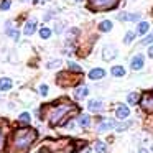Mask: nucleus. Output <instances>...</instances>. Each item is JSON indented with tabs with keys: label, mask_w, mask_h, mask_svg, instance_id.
Masks as SVG:
<instances>
[{
	"label": "nucleus",
	"mask_w": 153,
	"mask_h": 153,
	"mask_svg": "<svg viewBox=\"0 0 153 153\" xmlns=\"http://www.w3.org/2000/svg\"><path fill=\"white\" fill-rule=\"evenodd\" d=\"M38 132L35 128H18L12 138V148L15 153H27L31 143L36 140Z\"/></svg>",
	"instance_id": "1"
},
{
	"label": "nucleus",
	"mask_w": 153,
	"mask_h": 153,
	"mask_svg": "<svg viewBox=\"0 0 153 153\" xmlns=\"http://www.w3.org/2000/svg\"><path fill=\"white\" fill-rule=\"evenodd\" d=\"M73 152H74V145L69 138L48 140L40 150V153H73Z\"/></svg>",
	"instance_id": "2"
},
{
	"label": "nucleus",
	"mask_w": 153,
	"mask_h": 153,
	"mask_svg": "<svg viewBox=\"0 0 153 153\" xmlns=\"http://www.w3.org/2000/svg\"><path fill=\"white\" fill-rule=\"evenodd\" d=\"M76 110V107L73 104H59V105L51 107L48 120H50V125H58V123H63V119L68 115L69 112Z\"/></svg>",
	"instance_id": "3"
},
{
	"label": "nucleus",
	"mask_w": 153,
	"mask_h": 153,
	"mask_svg": "<svg viewBox=\"0 0 153 153\" xmlns=\"http://www.w3.org/2000/svg\"><path fill=\"white\" fill-rule=\"evenodd\" d=\"M120 0H89V10L92 12H105V10H112L119 5Z\"/></svg>",
	"instance_id": "4"
},
{
	"label": "nucleus",
	"mask_w": 153,
	"mask_h": 153,
	"mask_svg": "<svg viewBox=\"0 0 153 153\" xmlns=\"http://www.w3.org/2000/svg\"><path fill=\"white\" fill-rule=\"evenodd\" d=\"M115 56H117V48L115 46L105 45V46L102 48V59L104 61H112Z\"/></svg>",
	"instance_id": "5"
},
{
	"label": "nucleus",
	"mask_w": 153,
	"mask_h": 153,
	"mask_svg": "<svg viewBox=\"0 0 153 153\" xmlns=\"http://www.w3.org/2000/svg\"><path fill=\"white\" fill-rule=\"evenodd\" d=\"M143 64H145V58H143L142 54H137V56H133L132 61H130V68H132L133 71L143 69Z\"/></svg>",
	"instance_id": "6"
},
{
	"label": "nucleus",
	"mask_w": 153,
	"mask_h": 153,
	"mask_svg": "<svg viewBox=\"0 0 153 153\" xmlns=\"http://www.w3.org/2000/svg\"><path fill=\"white\" fill-rule=\"evenodd\" d=\"M115 115H117V119L125 120L127 117L130 115V109L127 105H123V104H119V105L115 107Z\"/></svg>",
	"instance_id": "7"
},
{
	"label": "nucleus",
	"mask_w": 153,
	"mask_h": 153,
	"mask_svg": "<svg viewBox=\"0 0 153 153\" xmlns=\"http://www.w3.org/2000/svg\"><path fill=\"white\" fill-rule=\"evenodd\" d=\"M87 77L92 79V81H99V79H102V77H105V71H104L102 68H94L92 71H89Z\"/></svg>",
	"instance_id": "8"
},
{
	"label": "nucleus",
	"mask_w": 153,
	"mask_h": 153,
	"mask_svg": "<svg viewBox=\"0 0 153 153\" xmlns=\"http://www.w3.org/2000/svg\"><path fill=\"white\" fill-rule=\"evenodd\" d=\"M117 18L119 20H122V22H138L140 18H142V15L140 13H119L117 15Z\"/></svg>",
	"instance_id": "9"
},
{
	"label": "nucleus",
	"mask_w": 153,
	"mask_h": 153,
	"mask_svg": "<svg viewBox=\"0 0 153 153\" xmlns=\"http://www.w3.org/2000/svg\"><path fill=\"white\" fill-rule=\"evenodd\" d=\"M115 127H117V123L114 120H104V122H100L97 125V132H107V130H112Z\"/></svg>",
	"instance_id": "10"
},
{
	"label": "nucleus",
	"mask_w": 153,
	"mask_h": 153,
	"mask_svg": "<svg viewBox=\"0 0 153 153\" xmlns=\"http://www.w3.org/2000/svg\"><path fill=\"white\" fill-rule=\"evenodd\" d=\"M35 30H36V20H28L27 22V25H25V28H23V33L27 35V36H30V35H33L35 33Z\"/></svg>",
	"instance_id": "11"
},
{
	"label": "nucleus",
	"mask_w": 153,
	"mask_h": 153,
	"mask_svg": "<svg viewBox=\"0 0 153 153\" xmlns=\"http://www.w3.org/2000/svg\"><path fill=\"white\" fill-rule=\"evenodd\" d=\"M142 105L145 109H153V92H146L142 99Z\"/></svg>",
	"instance_id": "12"
},
{
	"label": "nucleus",
	"mask_w": 153,
	"mask_h": 153,
	"mask_svg": "<svg viewBox=\"0 0 153 153\" xmlns=\"http://www.w3.org/2000/svg\"><path fill=\"white\" fill-rule=\"evenodd\" d=\"M87 109L91 110V112H100V109H102V102L100 100H89L87 102Z\"/></svg>",
	"instance_id": "13"
},
{
	"label": "nucleus",
	"mask_w": 153,
	"mask_h": 153,
	"mask_svg": "<svg viewBox=\"0 0 153 153\" xmlns=\"http://www.w3.org/2000/svg\"><path fill=\"white\" fill-rule=\"evenodd\" d=\"M5 33H7L8 36H12L13 40H18V38H20V33H18V30H13V28H12V22H7V27H5Z\"/></svg>",
	"instance_id": "14"
},
{
	"label": "nucleus",
	"mask_w": 153,
	"mask_h": 153,
	"mask_svg": "<svg viewBox=\"0 0 153 153\" xmlns=\"http://www.w3.org/2000/svg\"><path fill=\"white\" fill-rule=\"evenodd\" d=\"M12 79H8V77H2L0 79V92H5V91H10L12 89Z\"/></svg>",
	"instance_id": "15"
},
{
	"label": "nucleus",
	"mask_w": 153,
	"mask_h": 153,
	"mask_svg": "<svg viewBox=\"0 0 153 153\" xmlns=\"http://www.w3.org/2000/svg\"><path fill=\"white\" fill-rule=\"evenodd\" d=\"M87 94H89V87H86V86H81L74 91V97H76V99H84Z\"/></svg>",
	"instance_id": "16"
},
{
	"label": "nucleus",
	"mask_w": 153,
	"mask_h": 153,
	"mask_svg": "<svg viewBox=\"0 0 153 153\" xmlns=\"http://www.w3.org/2000/svg\"><path fill=\"white\" fill-rule=\"evenodd\" d=\"M148 28H150L148 22H140V23L137 25V33H138V35H145L146 31H148Z\"/></svg>",
	"instance_id": "17"
},
{
	"label": "nucleus",
	"mask_w": 153,
	"mask_h": 153,
	"mask_svg": "<svg viewBox=\"0 0 153 153\" xmlns=\"http://www.w3.org/2000/svg\"><path fill=\"white\" fill-rule=\"evenodd\" d=\"M110 73H112L114 77H122L123 74H125V68L123 66H114L112 69H110Z\"/></svg>",
	"instance_id": "18"
},
{
	"label": "nucleus",
	"mask_w": 153,
	"mask_h": 153,
	"mask_svg": "<svg viewBox=\"0 0 153 153\" xmlns=\"http://www.w3.org/2000/svg\"><path fill=\"white\" fill-rule=\"evenodd\" d=\"M99 30H100V31H104V33L110 31V30H112V22H110V20H104V22H100V23H99Z\"/></svg>",
	"instance_id": "19"
},
{
	"label": "nucleus",
	"mask_w": 153,
	"mask_h": 153,
	"mask_svg": "<svg viewBox=\"0 0 153 153\" xmlns=\"http://www.w3.org/2000/svg\"><path fill=\"white\" fill-rule=\"evenodd\" d=\"M77 122H79V125L82 127V128H87V127L91 125V117L89 115H79Z\"/></svg>",
	"instance_id": "20"
},
{
	"label": "nucleus",
	"mask_w": 153,
	"mask_h": 153,
	"mask_svg": "<svg viewBox=\"0 0 153 153\" xmlns=\"http://www.w3.org/2000/svg\"><path fill=\"white\" fill-rule=\"evenodd\" d=\"M138 100H140V94H137V92H130L128 96H127V102L132 104V105H133V104H137Z\"/></svg>",
	"instance_id": "21"
},
{
	"label": "nucleus",
	"mask_w": 153,
	"mask_h": 153,
	"mask_svg": "<svg viewBox=\"0 0 153 153\" xmlns=\"http://www.w3.org/2000/svg\"><path fill=\"white\" fill-rule=\"evenodd\" d=\"M96 152L97 153H107V146H105V143L104 142H96Z\"/></svg>",
	"instance_id": "22"
},
{
	"label": "nucleus",
	"mask_w": 153,
	"mask_h": 153,
	"mask_svg": "<svg viewBox=\"0 0 153 153\" xmlns=\"http://www.w3.org/2000/svg\"><path fill=\"white\" fill-rule=\"evenodd\" d=\"M68 66H69V69L74 71V73H82V68H81L79 64L73 63V61H69V63H68Z\"/></svg>",
	"instance_id": "23"
},
{
	"label": "nucleus",
	"mask_w": 153,
	"mask_h": 153,
	"mask_svg": "<svg viewBox=\"0 0 153 153\" xmlns=\"http://www.w3.org/2000/svg\"><path fill=\"white\" fill-rule=\"evenodd\" d=\"M133 38H135V33H133V31H127L125 38H123V43H125V45H130V43L133 41Z\"/></svg>",
	"instance_id": "24"
},
{
	"label": "nucleus",
	"mask_w": 153,
	"mask_h": 153,
	"mask_svg": "<svg viewBox=\"0 0 153 153\" xmlns=\"http://www.w3.org/2000/svg\"><path fill=\"white\" fill-rule=\"evenodd\" d=\"M40 36L43 38V40H48V38L51 36V30H50V28H41V30H40Z\"/></svg>",
	"instance_id": "25"
},
{
	"label": "nucleus",
	"mask_w": 153,
	"mask_h": 153,
	"mask_svg": "<svg viewBox=\"0 0 153 153\" xmlns=\"http://www.w3.org/2000/svg\"><path fill=\"white\" fill-rule=\"evenodd\" d=\"M59 66H61V59H53L46 64L48 69H54V68H59Z\"/></svg>",
	"instance_id": "26"
},
{
	"label": "nucleus",
	"mask_w": 153,
	"mask_h": 153,
	"mask_svg": "<svg viewBox=\"0 0 153 153\" xmlns=\"http://www.w3.org/2000/svg\"><path fill=\"white\" fill-rule=\"evenodd\" d=\"M18 120H20L22 123H30V114H28V112H23V114H20V117H18Z\"/></svg>",
	"instance_id": "27"
},
{
	"label": "nucleus",
	"mask_w": 153,
	"mask_h": 153,
	"mask_svg": "<svg viewBox=\"0 0 153 153\" xmlns=\"http://www.w3.org/2000/svg\"><path fill=\"white\" fill-rule=\"evenodd\" d=\"M10 5H12V0H2V4H0V10H8L10 8Z\"/></svg>",
	"instance_id": "28"
},
{
	"label": "nucleus",
	"mask_w": 153,
	"mask_h": 153,
	"mask_svg": "<svg viewBox=\"0 0 153 153\" xmlns=\"http://www.w3.org/2000/svg\"><path fill=\"white\" fill-rule=\"evenodd\" d=\"M130 125H132V122H125V123H122V125H117L115 128L119 130V132H123V130H125V128H128Z\"/></svg>",
	"instance_id": "29"
},
{
	"label": "nucleus",
	"mask_w": 153,
	"mask_h": 153,
	"mask_svg": "<svg viewBox=\"0 0 153 153\" xmlns=\"http://www.w3.org/2000/svg\"><path fill=\"white\" fill-rule=\"evenodd\" d=\"M40 94H41V96H46V94H48V86H46V84H41V86H40Z\"/></svg>",
	"instance_id": "30"
},
{
	"label": "nucleus",
	"mask_w": 153,
	"mask_h": 153,
	"mask_svg": "<svg viewBox=\"0 0 153 153\" xmlns=\"http://www.w3.org/2000/svg\"><path fill=\"white\" fill-rule=\"evenodd\" d=\"M150 43H153V33H152V35H148V36H146L145 40L142 41V45H150Z\"/></svg>",
	"instance_id": "31"
},
{
	"label": "nucleus",
	"mask_w": 153,
	"mask_h": 153,
	"mask_svg": "<svg viewBox=\"0 0 153 153\" xmlns=\"http://www.w3.org/2000/svg\"><path fill=\"white\" fill-rule=\"evenodd\" d=\"M63 30H64V25H63V23H56V27H54V31H56V33H61Z\"/></svg>",
	"instance_id": "32"
},
{
	"label": "nucleus",
	"mask_w": 153,
	"mask_h": 153,
	"mask_svg": "<svg viewBox=\"0 0 153 153\" xmlns=\"http://www.w3.org/2000/svg\"><path fill=\"white\" fill-rule=\"evenodd\" d=\"M4 143H5V138H4V132H2V128H0V150L4 148Z\"/></svg>",
	"instance_id": "33"
},
{
	"label": "nucleus",
	"mask_w": 153,
	"mask_h": 153,
	"mask_svg": "<svg viewBox=\"0 0 153 153\" xmlns=\"http://www.w3.org/2000/svg\"><path fill=\"white\" fill-rule=\"evenodd\" d=\"M148 56L153 59V46H150V48H148Z\"/></svg>",
	"instance_id": "34"
},
{
	"label": "nucleus",
	"mask_w": 153,
	"mask_h": 153,
	"mask_svg": "<svg viewBox=\"0 0 153 153\" xmlns=\"http://www.w3.org/2000/svg\"><path fill=\"white\" fill-rule=\"evenodd\" d=\"M138 153H150V152H148L146 148H140V150H138Z\"/></svg>",
	"instance_id": "35"
},
{
	"label": "nucleus",
	"mask_w": 153,
	"mask_h": 153,
	"mask_svg": "<svg viewBox=\"0 0 153 153\" xmlns=\"http://www.w3.org/2000/svg\"><path fill=\"white\" fill-rule=\"evenodd\" d=\"M76 2H82V0H76Z\"/></svg>",
	"instance_id": "36"
}]
</instances>
